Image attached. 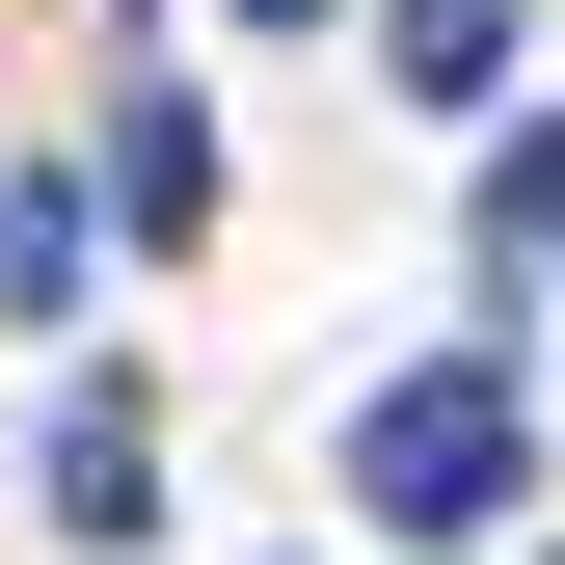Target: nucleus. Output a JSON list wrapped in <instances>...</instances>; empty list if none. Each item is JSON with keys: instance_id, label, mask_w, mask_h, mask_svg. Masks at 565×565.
<instances>
[{"instance_id": "nucleus-1", "label": "nucleus", "mask_w": 565, "mask_h": 565, "mask_svg": "<svg viewBox=\"0 0 565 565\" xmlns=\"http://www.w3.org/2000/svg\"><path fill=\"white\" fill-rule=\"evenodd\" d=\"M350 512L377 539H484L512 512V350H431V377L350 404Z\"/></svg>"}, {"instance_id": "nucleus-2", "label": "nucleus", "mask_w": 565, "mask_h": 565, "mask_svg": "<svg viewBox=\"0 0 565 565\" xmlns=\"http://www.w3.org/2000/svg\"><path fill=\"white\" fill-rule=\"evenodd\" d=\"M108 216H135V243H216V135H189L162 82H135V108H108Z\"/></svg>"}, {"instance_id": "nucleus-3", "label": "nucleus", "mask_w": 565, "mask_h": 565, "mask_svg": "<svg viewBox=\"0 0 565 565\" xmlns=\"http://www.w3.org/2000/svg\"><path fill=\"white\" fill-rule=\"evenodd\" d=\"M54 512H82V539H135V512H162V431H135V404L82 377V404H54Z\"/></svg>"}, {"instance_id": "nucleus-4", "label": "nucleus", "mask_w": 565, "mask_h": 565, "mask_svg": "<svg viewBox=\"0 0 565 565\" xmlns=\"http://www.w3.org/2000/svg\"><path fill=\"white\" fill-rule=\"evenodd\" d=\"M377 54H404V108H484V54H512V0H377Z\"/></svg>"}, {"instance_id": "nucleus-5", "label": "nucleus", "mask_w": 565, "mask_h": 565, "mask_svg": "<svg viewBox=\"0 0 565 565\" xmlns=\"http://www.w3.org/2000/svg\"><path fill=\"white\" fill-rule=\"evenodd\" d=\"M82 297V216H54V189H0V323H54Z\"/></svg>"}, {"instance_id": "nucleus-6", "label": "nucleus", "mask_w": 565, "mask_h": 565, "mask_svg": "<svg viewBox=\"0 0 565 565\" xmlns=\"http://www.w3.org/2000/svg\"><path fill=\"white\" fill-rule=\"evenodd\" d=\"M565 243V135H512V162H484V269H539Z\"/></svg>"}, {"instance_id": "nucleus-7", "label": "nucleus", "mask_w": 565, "mask_h": 565, "mask_svg": "<svg viewBox=\"0 0 565 565\" xmlns=\"http://www.w3.org/2000/svg\"><path fill=\"white\" fill-rule=\"evenodd\" d=\"M243 28H323V0H243Z\"/></svg>"}]
</instances>
